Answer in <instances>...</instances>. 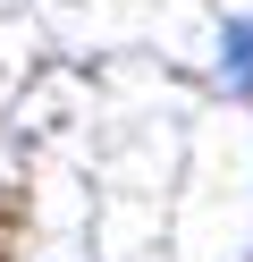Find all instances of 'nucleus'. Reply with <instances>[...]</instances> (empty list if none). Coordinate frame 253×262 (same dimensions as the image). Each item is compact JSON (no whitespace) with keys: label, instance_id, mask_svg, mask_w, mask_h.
Returning a JSON list of instances; mask_svg holds the SVG:
<instances>
[{"label":"nucleus","instance_id":"f257e3e1","mask_svg":"<svg viewBox=\"0 0 253 262\" xmlns=\"http://www.w3.org/2000/svg\"><path fill=\"white\" fill-rule=\"evenodd\" d=\"M219 85H228L236 102H253V17H236L228 34H219Z\"/></svg>","mask_w":253,"mask_h":262}]
</instances>
